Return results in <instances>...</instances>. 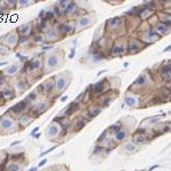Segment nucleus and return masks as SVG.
Masks as SVG:
<instances>
[{"mask_svg": "<svg viewBox=\"0 0 171 171\" xmlns=\"http://www.w3.org/2000/svg\"><path fill=\"white\" fill-rule=\"evenodd\" d=\"M86 126V118H79L75 121V126H74V130L79 131L83 127Z\"/></svg>", "mask_w": 171, "mask_h": 171, "instance_id": "nucleus-18", "label": "nucleus"}, {"mask_svg": "<svg viewBox=\"0 0 171 171\" xmlns=\"http://www.w3.org/2000/svg\"><path fill=\"white\" fill-rule=\"evenodd\" d=\"M43 15H45V10H41L39 13V17H41V20L43 18Z\"/></svg>", "mask_w": 171, "mask_h": 171, "instance_id": "nucleus-47", "label": "nucleus"}, {"mask_svg": "<svg viewBox=\"0 0 171 171\" xmlns=\"http://www.w3.org/2000/svg\"><path fill=\"white\" fill-rule=\"evenodd\" d=\"M41 38H42V37H41V36H36V37H34V41H37V42H38V41H41Z\"/></svg>", "mask_w": 171, "mask_h": 171, "instance_id": "nucleus-45", "label": "nucleus"}, {"mask_svg": "<svg viewBox=\"0 0 171 171\" xmlns=\"http://www.w3.org/2000/svg\"><path fill=\"white\" fill-rule=\"evenodd\" d=\"M27 105H29L27 99H24V101H22V102H20V103H17L14 106H12L9 108V112L12 114H14V115H18V114H21L22 112H24L27 110Z\"/></svg>", "mask_w": 171, "mask_h": 171, "instance_id": "nucleus-2", "label": "nucleus"}, {"mask_svg": "<svg viewBox=\"0 0 171 171\" xmlns=\"http://www.w3.org/2000/svg\"><path fill=\"white\" fill-rule=\"evenodd\" d=\"M147 82H148V79H147V77H146V74H140L137 80L133 82V87H144L147 84Z\"/></svg>", "mask_w": 171, "mask_h": 171, "instance_id": "nucleus-8", "label": "nucleus"}, {"mask_svg": "<svg viewBox=\"0 0 171 171\" xmlns=\"http://www.w3.org/2000/svg\"><path fill=\"white\" fill-rule=\"evenodd\" d=\"M14 121L12 119H1L0 120V127L2 129H12L13 128Z\"/></svg>", "mask_w": 171, "mask_h": 171, "instance_id": "nucleus-11", "label": "nucleus"}, {"mask_svg": "<svg viewBox=\"0 0 171 171\" xmlns=\"http://www.w3.org/2000/svg\"><path fill=\"white\" fill-rule=\"evenodd\" d=\"M101 112H102V107H96V108H91V110H89V111L87 112V118H86V120L90 121L91 119L96 118V117H97Z\"/></svg>", "mask_w": 171, "mask_h": 171, "instance_id": "nucleus-10", "label": "nucleus"}, {"mask_svg": "<svg viewBox=\"0 0 171 171\" xmlns=\"http://www.w3.org/2000/svg\"><path fill=\"white\" fill-rule=\"evenodd\" d=\"M124 53V46L123 45H114L111 49V56H121Z\"/></svg>", "mask_w": 171, "mask_h": 171, "instance_id": "nucleus-6", "label": "nucleus"}, {"mask_svg": "<svg viewBox=\"0 0 171 171\" xmlns=\"http://www.w3.org/2000/svg\"><path fill=\"white\" fill-rule=\"evenodd\" d=\"M154 27H155L154 31L158 33V36H160V34H165V33L168 32V29H169L167 25H164V24H162V23H160V22H158V24H156Z\"/></svg>", "mask_w": 171, "mask_h": 171, "instance_id": "nucleus-14", "label": "nucleus"}, {"mask_svg": "<svg viewBox=\"0 0 171 171\" xmlns=\"http://www.w3.org/2000/svg\"><path fill=\"white\" fill-rule=\"evenodd\" d=\"M54 16H55V14H54L53 10H49V12H47V13H46V17H45V18H46L47 21H49V20H52V18H53Z\"/></svg>", "mask_w": 171, "mask_h": 171, "instance_id": "nucleus-34", "label": "nucleus"}, {"mask_svg": "<svg viewBox=\"0 0 171 171\" xmlns=\"http://www.w3.org/2000/svg\"><path fill=\"white\" fill-rule=\"evenodd\" d=\"M38 130H39V127H36V128L33 129V131L31 132V136H34V135L38 132Z\"/></svg>", "mask_w": 171, "mask_h": 171, "instance_id": "nucleus-44", "label": "nucleus"}, {"mask_svg": "<svg viewBox=\"0 0 171 171\" xmlns=\"http://www.w3.org/2000/svg\"><path fill=\"white\" fill-rule=\"evenodd\" d=\"M53 12H54V14H55V15H57V16H59V15H61V8L58 7V5H56V6L54 7Z\"/></svg>", "mask_w": 171, "mask_h": 171, "instance_id": "nucleus-36", "label": "nucleus"}, {"mask_svg": "<svg viewBox=\"0 0 171 171\" xmlns=\"http://www.w3.org/2000/svg\"><path fill=\"white\" fill-rule=\"evenodd\" d=\"M21 142H14L13 144H12V146H15V145H17V144H20Z\"/></svg>", "mask_w": 171, "mask_h": 171, "instance_id": "nucleus-53", "label": "nucleus"}, {"mask_svg": "<svg viewBox=\"0 0 171 171\" xmlns=\"http://www.w3.org/2000/svg\"><path fill=\"white\" fill-rule=\"evenodd\" d=\"M18 3H20V6H22V7H23V6H27V5H29V1L24 0V1H20Z\"/></svg>", "mask_w": 171, "mask_h": 171, "instance_id": "nucleus-43", "label": "nucleus"}, {"mask_svg": "<svg viewBox=\"0 0 171 171\" xmlns=\"http://www.w3.org/2000/svg\"><path fill=\"white\" fill-rule=\"evenodd\" d=\"M40 135H41V133H36V135H34L33 137H36V138H38V137H40Z\"/></svg>", "mask_w": 171, "mask_h": 171, "instance_id": "nucleus-55", "label": "nucleus"}, {"mask_svg": "<svg viewBox=\"0 0 171 171\" xmlns=\"http://www.w3.org/2000/svg\"><path fill=\"white\" fill-rule=\"evenodd\" d=\"M158 165H154V167H152V168H151V169H149V171H152V170H154V169H155V168H158Z\"/></svg>", "mask_w": 171, "mask_h": 171, "instance_id": "nucleus-52", "label": "nucleus"}, {"mask_svg": "<svg viewBox=\"0 0 171 171\" xmlns=\"http://www.w3.org/2000/svg\"><path fill=\"white\" fill-rule=\"evenodd\" d=\"M142 42H139L137 39H131L128 43V53L136 54L142 49Z\"/></svg>", "mask_w": 171, "mask_h": 171, "instance_id": "nucleus-3", "label": "nucleus"}, {"mask_svg": "<svg viewBox=\"0 0 171 171\" xmlns=\"http://www.w3.org/2000/svg\"><path fill=\"white\" fill-rule=\"evenodd\" d=\"M146 142H147V137L143 133H135L132 137V143L135 145H143Z\"/></svg>", "mask_w": 171, "mask_h": 171, "instance_id": "nucleus-5", "label": "nucleus"}, {"mask_svg": "<svg viewBox=\"0 0 171 171\" xmlns=\"http://www.w3.org/2000/svg\"><path fill=\"white\" fill-rule=\"evenodd\" d=\"M29 29H31V24H25V25H23V27H21L18 29V31L25 37V34L27 33H30L31 32V30H29Z\"/></svg>", "mask_w": 171, "mask_h": 171, "instance_id": "nucleus-26", "label": "nucleus"}, {"mask_svg": "<svg viewBox=\"0 0 171 171\" xmlns=\"http://www.w3.org/2000/svg\"><path fill=\"white\" fill-rule=\"evenodd\" d=\"M53 48V46H45V47H42V49L43 50H47V49H52Z\"/></svg>", "mask_w": 171, "mask_h": 171, "instance_id": "nucleus-46", "label": "nucleus"}, {"mask_svg": "<svg viewBox=\"0 0 171 171\" xmlns=\"http://www.w3.org/2000/svg\"><path fill=\"white\" fill-rule=\"evenodd\" d=\"M121 129H122L121 122H118V123H115V124H113V126H111V127H110V130H108V132L117 133V132H119L120 130H121Z\"/></svg>", "mask_w": 171, "mask_h": 171, "instance_id": "nucleus-24", "label": "nucleus"}, {"mask_svg": "<svg viewBox=\"0 0 171 171\" xmlns=\"http://www.w3.org/2000/svg\"><path fill=\"white\" fill-rule=\"evenodd\" d=\"M136 151V145L133 143H127V144L123 146V152L128 153V154H131Z\"/></svg>", "mask_w": 171, "mask_h": 171, "instance_id": "nucleus-20", "label": "nucleus"}, {"mask_svg": "<svg viewBox=\"0 0 171 171\" xmlns=\"http://www.w3.org/2000/svg\"><path fill=\"white\" fill-rule=\"evenodd\" d=\"M36 97H37V94L33 91V92H31V94L29 95V97H27V98H29V99H31V101H34V99H36Z\"/></svg>", "mask_w": 171, "mask_h": 171, "instance_id": "nucleus-38", "label": "nucleus"}, {"mask_svg": "<svg viewBox=\"0 0 171 171\" xmlns=\"http://www.w3.org/2000/svg\"><path fill=\"white\" fill-rule=\"evenodd\" d=\"M3 92V98L6 99H10V98H14V94L12 90H5Z\"/></svg>", "mask_w": 171, "mask_h": 171, "instance_id": "nucleus-31", "label": "nucleus"}, {"mask_svg": "<svg viewBox=\"0 0 171 171\" xmlns=\"http://www.w3.org/2000/svg\"><path fill=\"white\" fill-rule=\"evenodd\" d=\"M56 147H57V146H53L52 148H49V149H47V151H45L43 153H41V154H40V156H43V155H46V154H48V153H50V152H53L54 149L56 148Z\"/></svg>", "mask_w": 171, "mask_h": 171, "instance_id": "nucleus-37", "label": "nucleus"}, {"mask_svg": "<svg viewBox=\"0 0 171 171\" xmlns=\"http://www.w3.org/2000/svg\"><path fill=\"white\" fill-rule=\"evenodd\" d=\"M158 17L160 20V23L167 25L168 27H171V15L167 14L165 12H162V13H158Z\"/></svg>", "mask_w": 171, "mask_h": 171, "instance_id": "nucleus-4", "label": "nucleus"}, {"mask_svg": "<svg viewBox=\"0 0 171 171\" xmlns=\"http://www.w3.org/2000/svg\"><path fill=\"white\" fill-rule=\"evenodd\" d=\"M127 137H128V130H127L126 128H122L120 131L115 133L114 139H115V142H117V143H120V142H123Z\"/></svg>", "mask_w": 171, "mask_h": 171, "instance_id": "nucleus-9", "label": "nucleus"}, {"mask_svg": "<svg viewBox=\"0 0 171 171\" xmlns=\"http://www.w3.org/2000/svg\"><path fill=\"white\" fill-rule=\"evenodd\" d=\"M38 170V168L37 167H34V168H31V169H29L27 171H37Z\"/></svg>", "mask_w": 171, "mask_h": 171, "instance_id": "nucleus-49", "label": "nucleus"}, {"mask_svg": "<svg viewBox=\"0 0 171 171\" xmlns=\"http://www.w3.org/2000/svg\"><path fill=\"white\" fill-rule=\"evenodd\" d=\"M164 52H165V53H167V52H171V45L170 46H168V47L164 49Z\"/></svg>", "mask_w": 171, "mask_h": 171, "instance_id": "nucleus-48", "label": "nucleus"}, {"mask_svg": "<svg viewBox=\"0 0 171 171\" xmlns=\"http://www.w3.org/2000/svg\"><path fill=\"white\" fill-rule=\"evenodd\" d=\"M8 64V62H2V63H0V66H2V65H7Z\"/></svg>", "mask_w": 171, "mask_h": 171, "instance_id": "nucleus-51", "label": "nucleus"}, {"mask_svg": "<svg viewBox=\"0 0 171 171\" xmlns=\"http://www.w3.org/2000/svg\"><path fill=\"white\" fill-rule=\"evenodd\" d=\"M123 66H124V67H128V66H129V63H127V62H126V63L123 64Z\"/></svg>", "mask_w": 171, "mask_h": 171, "instance_id": "nucleus-56", "label": "nucleus"}, {"mask_svg": "<svg viewBox=\"0 0 171 171\" xmlns=\"http://www.w3.org/2000/svg\"><path fill=\"white\" fill-rule=\"evenodd\" d=\"M1 155H3V153H2V152H0V162L2 161V156H1Z\"/></svg>", "mask_w": 171, "mask_h": 171, "instance_id": "nucleus-54", "label": "nucleus"}, {"mask_svg": "<svg viewBox=\"0 0 171 171\" xmlns=\"http://www.w3.org/2000/svg\"><path fill=\"white\" fill-rule=\"evenodd\" d=\"M110 102H111V98H110V97H108V98H104V99L102 101V103H101V104H102V107H106V106L110 104Z\"/></svg>", "mask_w": 171, "mask_h": 171, "instance_id": "nucleus-35", "label": "nucleus"}, {"mask_svg": "<svg viewBox=\"0 0 171 171\" xmlns=\"http://www.w3.org/2000/svg\"><path fill=\"white\" fill-rule=\"evenodd\" d=\"M104 149H105V147H104L103 145L98 144V145H96V146H95V148H94V153H96V154H97V153H99V152H103Z\"/></svg>", "mask_w": 171, "mask_h": 171, "instance_id": "nucleus-33", "label": "nucleus"}, {"mask_svg": "<svg viewBox=\"0 0 171 171\" xmlns=\"http://www.w3.org/2000/svg\"><path fill=\"white\" fill-rule=\"evenodd\" d=\"M162 102H169L171 101V92L168 88H163L161 90V96H160Z\"/></svg>", "mask_w": 171, "mask_h": 171, "instance_id": "nucleus-13", "label": "nucleus"}, {"mask_svg": "<svg viewBox=\"0 0 171 171\" xmlns=\"http://www.w3.org/2000/svg\"><path fill=\"white\" fill-rule=\"evenodd\" d=\"M20 165L17 164V163H13V164H10L9 167H8V171H20Z\"/></svg>", "mask_w": 171, "mask_h": 171, "instance_id": "nucleus-32", "label": "nucleus"}, {"mask_svg": "<svg viewBox=\"0 0 171 171\" xmlns=\"http://www.w3.org/2000/svg\"><path fill=\"white\" fill-rule=\"evenodd\" d=\"M45 92H50L52 90H53V88H54V82H53V80H50V81H47L45 84Z\"/></svg>", "mask_w": 171, "mask_h": 171, "instance_id": "nucleus-28", "label": "nucleus"}, {"mask_svg": "<svg viewBox=\"0 0 171 171\" xmlns=\"http://www.w3.org/2000/svg\"><path fill=\"white\" fill-rule=\"evenodd\" d=\"M169 72H171V65L170 64L162 66V68H161V75H162V74H165V73H169Z\"/></svg>", "mask_w": 171, "mask_h": 171, "instance_id": "nucleus-29", "label": "nucleus"}, {"mask_svg": "<svg viewBox=\"0 0 171 171\" xmlns=\"http://www.w3.org/2000/svg\"><path fill=\"white\" fill-rule=\"evenodd\" d=\"M66 80L64 78H59V79L57 80V82H56V87H57V89L58 90H63L64 88L66 87Z\"/></svg>", "mask_w": 171, "mask_h": 171, "instance_id": "nucleus-23", "label": "nucleus"}, {"mask_svg": "<svg viewBox=\"0 0 171 171\" xmlns=\"http://www.w3.org/2000/svg\"><path fill=\"white\" fill-rule=\"evenodd\" d=\"M46 163H47V160H46V158H43V160H42V161H41V162H40L39 164H38V167H43V165H45V164H46Z\"/></svg>", "mask_w": 171, "mask_h": 171, "instance_id": "nucleus-42", "label": "nucleus"}, {"mask_svg": "<svg viewBox=\"0 0 171 171\" xmlns=\"http://www.w3.org/2000/svg\"><path fill=\"white\" fill-rule=\"evenodd\" d=\"M90 24V18L87 16V17H81L79 21H78V27H84L87 25Z\"/></svg>", "mask_w": 171, "mask_h": 171, "instance_id": "nucleus-21", "label": "nucleus"}, {"mask_svg": "<svg viewBox=\"0 0 171 171\" xmlns=\"http://www.w3.org/2000/svg\"><path fill=\"white\" fill-rule=\"evenodd\" d=\"M104 57H105V56H104V54H102V53H95L94 54V61H95V62H99V61H102Z\"/></svg>", "mask_w": 171, "mask_h": 171, "instance_id": "nucleus-30", "label": "nucleus"}, {"mask_svg": "<svg viewBox=\"0 0 171 171\" xmlns=\"http://www.w3.org/2000/svg\"><path fill=\"white\" fill-rule=\"evenodd\" d=\"M74 54H75V48L73 47V48L71 49V53L68 55V57H70V58H73V57H74Z\"/></svg>", "mask_w": 171, "mask_h": 171, "instance_id": "nucleus-40", "label": "nucleus"}, {"mask_svg": "<svg viewBox=\"0 0 171 171\" xmlns=\"http://www.w3.org/2000/svg\"><path fill=\"white\" fill-rule=\"evenodd\" d=\"M59 127L58 126H56V124H52L49 128H48V131H47V135L48 136H50V137H53V136H57L58 135V132H59Z\"/></svg>", "mask_w": 171, "mask_h": 171, "instance_id": "nucleus-17", "label": "nucleus"}, {"mask_svg": "<svg viewBox=\"0 0 171 171\" xmlns=\"http://www.w3.org/2000/svg\"><path fill=\"white\" fill-rule=\"evenodd\" d=\"M18 68H20V66L18 65L9 66V67L6 70V74H7V75H13V74H15V73L18 71Z\"/></svg>", "mask_w": 171, "mask_h": 171, "instance_id": "nucleus-25", "label": "nucleus"}, {"mask_svg": "<svg viewBox=\"0 0 171 171\" xmlns=\"http://www.w3.org/2000/svg\"><path fill=\"white\" fill-rule=\"evenodd\" d=\"M126 102L127 104L131 107H135V106H138V103H137V99L133 97V96H127L126 97Z\"/></svg>", "mask_w": 171, "mask_h": 171, "instance_id": "nucleus-22", "label": "nucleus"}, {"mask_svg": "<svg viewBox=\"0 0 171 171\" xmlns=\"http://www.w3.org/2000/svg\"><path fill=\"white\" fill-rule=\"evenodd\" d=\"M107 135H108V130H106V131H104L102 135H101V137L97 139V143L98 144H103L104 142H106L108 138H107Z\"/></svg>", "mask_w": 171, "mask_h": 171, "instance_id": "nucleus-27", "label": "nucleus"}, {"mask_svg": "<svg viewBox=\"0 0 171 171\" xmlns=\"http://www.w3.org/2000/svg\"><path fill=\"white\" fill-rule=\"evenodd\" d=\"M40 66H41V63H40L39 59H32L27 65H25V67L27 68L29 72H31V71H34L37 68H40Z\"/></svg>", "mask_w": 171, "mask_h": 171, "instance_id": "nucleus-12", "label": "nucleus"}, {"mask_svg": "<svg viewBox=\"0 0 171 171\" xmlns=\"http://www.w3.org/2000/svg\"><path fill=\"white\" fill-rule=\"evenodd\" d=\"M79 107H80V104H79V102H73V103H71L70 104V106L66 108V111H65V114L66 117H68V115H71V114H73V113H75L78 110H79Z\"/></svg>", "mask_w": 171, "mask_h": 171, "instance_id": "nucleus-7", "label": "nucleus"}, {"mask_svg": "<svg viewBox=\"0 0 171 171\" xmlns=\"http://www.w3.org/2000/svg\"><path fill=\"white\" fill-rule=\"evenodd\" d=\"M27 37H24V36H23V37L20 38V43H24V42H27Z\"/></svg>", "mask_w": 171, "mask_h": 171, "instance_id": "nucleus-41", "label": "nucleus"}, {"mask_svg": "<svg viewBox=\"0 0 171 171\" xmlns=\"http://www.w3.org/2000/svg\"><path fill=\"white\" fill-rule=\"evenodd\" d=\"M75 7H77V3H75L74 1L68 2V3L66 5V7L64 8V14L68 15V14L74 13V10H77V9H75Z\"/></svg>", "mask_w": 171, "mask_h": 171, "instance_id": "nucleus-15", "label": "nucleus"}, {"mask_svg": "<svg viewBox=\"0 0 171 171\" xmlns=\"http://www.w3.org/2000/svg\"><path fill=\"white\" fill-rule=\"evenodd\" d=\"M106 86H107V81H106V80H101V81H98L97 83H95V84H92L91 86L92 94H94L95 96H99V95H102V94H105V91L107 90V88H105Z\"/></svg>", "mask_w": 171, "mask_h": 171, "instance_id": "nucleus-1", "label": "nucleus"}, {"mask_svg": "<svg viewBox=\"0 0 171 171\" xmlns=\"http://www.w3.org/2000/svg\"><path fill=\"white\" fill-rule=\"evenodd\" d=\"M66 99H67V96H64V97H62V99H61V102H65Z\"/></svg>", "mask_w": 171, "mask_h": 171, "instance_id": "nucleus-50", "label": "nucleus"}, {"mask_svg": "<svg viewBox=\"0 0 171 171\" xmlns=\"http://www.w3.org/2000/svg\"><path fill=\"white\" fill-rule=\"evenodd\" d=\"M67 3H68V2H66L65 0H62V1L58 2V7H59V8H61V7H64V6L67 5Z\"/></svg>", "mask_w": 171, "mask_h": 171, "instance_id": "nucleus-39", "label": "nucleus"}, {"mask_svg": "<svg viewBox=\"0 0 171 171\" xmlns=\"http://www.w3.org/2000/svg\"><path fill=\"white\" fill-rule=\"evenodd\" d=\"M57 63H58V58H57L56 55L49 56L48 59H47V65H48V67H55V66L57 65Z\"/></svg>", "mask_w": 171, "mask_h": 171, "instance_id": "nucleus-19", "label": "nucleus"}, {"mask_svg": "<svg viewBox=\"0 0 171 171\" xmlns=\"http://www.w3.org/2000/svg\"><path fill=\"white\" fill-rule=\"evenodd\" d=\"M120 23H121V20L119 18V17H114V18H111L108 22H107V27H110V29H117V27L120 25Z\"/></svg>", "mask_w": 171, "mask_h": 171, "instance_id": "nucleus-16", "label": "nucleus"}]
</instances>
